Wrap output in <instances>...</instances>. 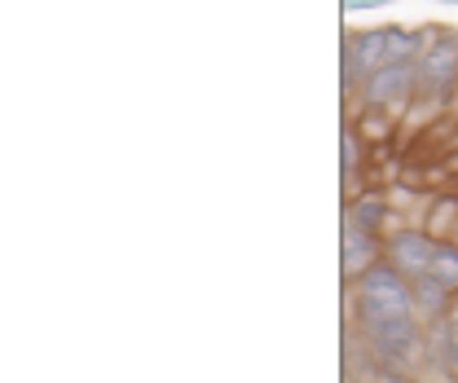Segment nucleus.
Returning <instances> with one entry per match:
<instances>
[{
	"label": "nucleus",
	"mask_w": 458,
	"mask_h": 383,
	"mask_svg": "<svg viewBox=\"0 0 458 383\" xmlns=\"http://www.w3.org/2000/svg\"><path fill=\"white\" fill-rule=\"evenodd\" d=\"M410 313H414V282L401 274L388 256L375 260L366 274L352 277L348 318L357 327H370V322H384V318H410Z\"/></svg>",
	"instance_id": "nucleus-1"
},
{
	"label": "nucleus",
	"mask_w": 458,
	"mask_h": 383,
	"mask_svg": "<svg viewBox=\"0 0 458 383\" xmlns=\"http://www.w3.org/2000/svg\"><path fill=\"white\" fill-rule=\"evenodd\" d=\"M375 260H379V234L361 229L357 220L344 217V277L352 282L357 274H366Z\"/></svg>",
	"instance_id": "nucleus-6"
},
{
	"label": "nucleus",
	"mask_w": 458,
	"mask_h": 383,
	"mask_svg": "<svg viewBox=\"0 0 458 383\" xmlns=\"http://www.w3.org/2000/svg\"><path fill=\"white\" fill-rule=\"evenodd\" d=\"M348 220H357L361 229H375V234H379V225L388 220V203H384V199H370V194H366V199H357V203L348 208Z\"/></svg>",
	"instance_id": "nucleus-10"
},
{
	"label": "nucleus",
	"mask_w": 458,
	"mask_h": 383,
	"mask_svg": "<svg viewBox=\"0 0 458 383\" xmlns=\"http://www.w3.org/2000/svg\"><path fill=\"white\" fill-rule=\"evenodd\" d=\"M458 89V31H428L419 54V98L445 102Z\"/></svg>",
	"instance_id": "nucleus-3"
},
{
	"label": "nucleus",
	"mask_w": 458,
	"mask_h": 383,
	"mask_svg": "<svg viewBox=\"0 0 458 383\" xmlns=\"http://www.w3.org/2000/svg\"><path fill=\"white\" fill-rule=\"evenodd\" d=\"M450 286H441L432 274H423V277H414V318L428 327V322H437L445 309H450Z\"/></svg>",
	"instance_id": "nucleus-8"
},
{
	"label": "nucleus",
	"mask_w": 458,
	"mask_h": 383,
	"mask_svg": "<svg viewBox=\"0 0 458 383\" xmlns=\"http://www.w3.org/2000/svg\"><path fill=\"white\" fill-rule=\"evenodd\" d=\"M361 330V344L370 353V362L393 375V379H405L414 375V366L423 362V348H428V327L410 313V318H384V322H370Z\"/></svg>",
	"instance_id": "nucleus-2"
},
{
	"label": "nucleus",
	"mask_w": 458,
	"mask_h": 383,
	"mask_svg": "<svg viewBox=\"0 0 458 383\" xmlns=\"http://www.w3.org/2000/svg\"><path fill=\"white\" fill-rule=\"evenodd\" d=\"M361 98L370 106H405L410 98H419V62H384L361 84Z\"/></svg>",
	"instance_id": "nucleus-4"
},
{
	"label": "nucleus",
	"mask_w": 458,
	"mask_h": 383,
	"mask_svg": "<svg viewBox=\"0 0 458 383\" xmlns=\"http://www.w3.org/2000/svg\"><path fill=\"white\" fill-rule=\"evenodd\" d=\"M428 274L437 277L441 286L458 291V243H441V247H437V256H432V269H428Z\"/></svg>",
	"instance_id": "nucleus-9"
},
{
	"label": "nucleus",
	"mask_w": 458,
	"mask_h": 383,
	"mask_svg": "<svg viewBox=\"0 0 458 383\" xmlns=\"http://www.w3.org/2000/svg\"><path fill=\"white\" fill-rule=\"evenodd\" d=\"M357 132L352 128H344V181L352 185V176H357V159H361V150H357Z\"/></svg>",
	"instance_id": "nucleus-11"
},
{
	"label": "nucleus",
	"mask_w": 458,
	"mask_h": 383,
	"mask_svg": "<svg viewBox=\"0 0 458 383\" xmlns=\"http://www.w3.org/2000/svg\"><path fill=\"white\" fill-rule=\"evenodd\" d=\"M437 247H441V238H437V234H428V229H401L397 238L388 243V260H393L401 274L414 282V277H423L428 269H432Z\"/></svg>",
	"instance_id": "nucleus-5"
},
{
	"label": "nucleus",
	"mask_w": 458,
	"mask_h": 383,
	"mask_svg": "<svg viewBox=\"0 0 458 383\" xmlns=\"http://www.w3.org/2000/svg\"><path fill=\"white\" fill-rule=\"evenodd\" d=\"M428 344H432V362H441L445 375L458 383V309L428 322Z\"/></svg>",
	"instance_id": "nucleus-7"
}]
</instances>
